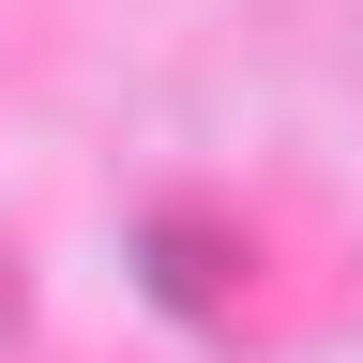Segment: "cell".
Returning a JSON list of instances; mask_svg holds the SVG:
<instances>
[{
	"label": "cell",
	"mask_w": 363,
	"mask_h": 363,
	"mask_svg": "<svg viewBox=\"0 0 363 363\" xmlns=\"http://www.w3.org/2000/svg\"><path fill=\"white\" fill-rule=\"evenodd\" d=\"M136 272H152L167 303L227 318V288H242V227H227V212H152V242H136Z\"/></svg>",
	"instance_id": "6da1fadb"
}]
</instances>
